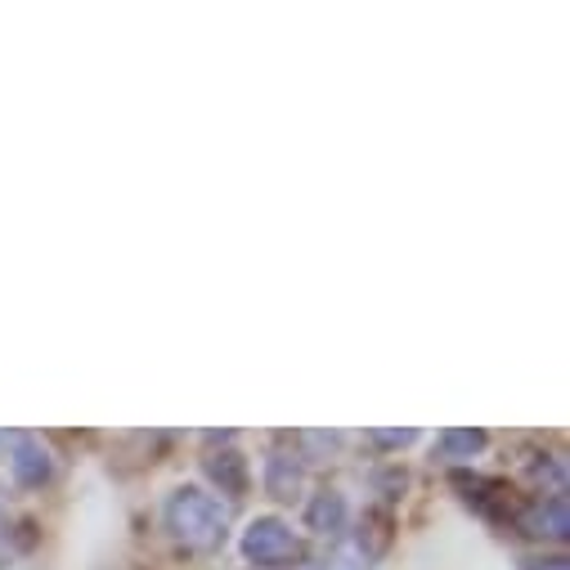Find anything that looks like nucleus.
<instances>
[{
    "instance_id": "1",
    "label": "nucleus",
    "mask_w": 570,
    "mask_h": 570,
    "mask_svg": "<svg viewBox=\"0 0 570 570\" xmlns=\"http://www.w3.org/2000/svg\"><path fill=\"white\" fill-rule=\"evenodd\" d=\"M163 517H167V530H171L180 543H189V548H212V543H220V534H225V503H220L216 494L198 490V485L171 490Z\"/></svg>"
},
{
    "instance_id": "2",
    "label": "nucleus",
    "mask_w": 570,
    "mask_h": 570,
    "mask_svg": "<svg viewBox=\"0 0 570 570\" xmlns=\"http://www.w3.org/2000/svg\"><path fill=\"white\" fill-rule=\"evenodd\" d=\"M238 548L252 566H283L297 552V534H293L288 521H278V517H256V521H247Z\"/></svg>"
},
{
    "instance_id": "3",
    "label": "nucleus",
    "mask_w": 570,
    "mask_h": 570,
    "mask_svg": "<svg viewBox=\"0 0 570 570\" xmlns=\"http://www.w3.org/2000/svg\"><path fill=\"white\" fill-rule=\"evenodd\" d=\"M10 472H14V481H19V485L41 490V485L50 481V472H55L50 450H46L41 441H19V445H14V454H10Z\"/></svg>"
},
{
    "instance_id": "4",
    "label": "nucleus",
    "mask_w": 570,
    "mask_h": 570,
    "mask_svg": "<svg viewBox=\"0 0 570 570\" xmlns=\"http://www.w3.org/2000/svg\"><path fill=\"white\" fill-rule=\"evenodd\" d=\"M566 530H570V508L561 494H548L543 503L525 512V534L534 539H566Z\"/></svg>"
},
{
    "instance_id": "5",
    "label": "nucleus",
    "mask_w": 570,
    "mask_h": 570,
    "mask_svg": "<svg viewBox=\"0 0 570 570\" xmlns=\"http://www.w3.org/2000/svg\"><path fill=\"white\" fill-rule=\"evenodd\" d=\"M302 459L297 454H288V450H278V454H269V463H265V490L274 494V499H297V490H302Z\"/></svg>"
},
{
    "instance_id": "6",
    "label": "nucleus",
    "mask_w": 570,
    "mask_h": 570,
    "mask_svg": "<svg viewBox=\"0 0 570 570\" xmlns=\"http://www.w3.org/2000/svg\"><path fill=\"white\" fill-rule=\"evenodd\" d=\"M306 525L315 534H337L346 525V499L337 490H320L311 503H306Z\"/></svg>"
},
{
    "instance_id": "7",
    "label": "nucleus",
    "mask_w": 570,
    "mask_h": 570,
    "mask_svg": "<svg viewBox=\"0 0 570 570\" xmlns=\"http://www.w3.org/2000/svg\"><path fill=\"white\" fill-rule=\"evenodd\" d=\"M207 476L225 490V494H243V485H247V472H243V459L238 454H212L207 459Z\"/></svg>"
},
{
    "instance_id": "8",
    "label": "nucleus",
    "mask_w": 570,
    "mask_h": 570,
    "mask_svg": "<svg viewBox=\"0 0 570 570\" xmlns=\"http://www.w3.org/2000/svg\"><path fill=\"white\" fill-rule=\"evenodd\" d=\"M481 450H485V432H472V426H459V432L441 436V454L445 459H472Z\"/></svg>"
},
{
    "instance_id": "9",
    "label": "nucleus",
    "mask_w": 570,
    "mask_h": 570,
    "mask_svg": "<svg viewBox=\"0 0 570 570\" xmlns=\"http://www.w3.org/2000/svg\"><path fill=\"white\" fill-rule=\"evenodd\" d=\"M373 441H377V445H395V450H404V445L417 441V432H409V426H404V432H373Z\"/></svg>"
},
{
    "instance_id": "10",
    "label": "nucleus",
    "mask_w": 570,
    "mask_h": 570,
    "mask_svg": "<svg viewBox=\"0 0 570 570\" xmlns=\"http://www.w3.org/2000/svg\"><path fill=\"white\" fill-rule=\"evenodd\" d=\"M530 570H570L566 557H543V561H530Z\"/></svg>"
}]
</instances>
